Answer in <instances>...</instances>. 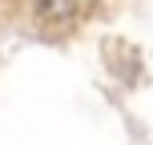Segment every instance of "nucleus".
I'll use <instances>...</instances> for the list:
<instances>
[{"label": "nucleus", "instance_id": "f257e3e1", "mask_svg": "<svg viewBox=\"0 0 153 145\" xmlns=\"http://www.w3.org/2000/svg\"><path fill=\"white\" fill-rule=\"evenodd\" d=\"M76 12V0H36V16L45 24H69Z\"/></svg>", "mask_w": 153, "mask_h": 145}]
</instances>
